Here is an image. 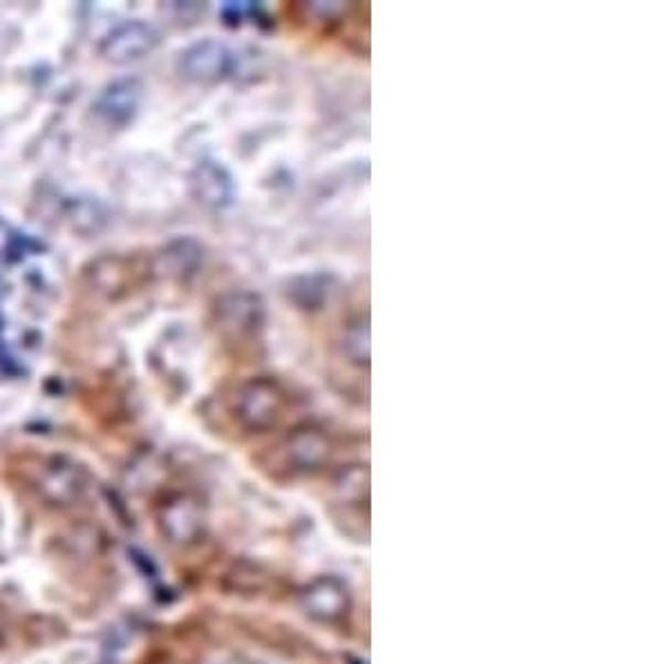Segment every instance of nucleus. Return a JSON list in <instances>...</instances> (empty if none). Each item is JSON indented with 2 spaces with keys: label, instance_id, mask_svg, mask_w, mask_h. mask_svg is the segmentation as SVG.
Segmentation results:
<instances>
[{
  "label": "nucleus",
  "instance_id": "2",
  "mask_svg": "<svg viewBox=\"0 0 671 664\" xmlns=\"http://www.w3.org/2000/svg\"><path fill=\"white\" fill-rule=\"evenodd\" d=\"M34 488L47 506L70 508L86 496L88 472L74 461L50 459L41 465L34 479Z\"/></svg>",
  "mask_w": 671,
  "mask_h": 664
},
{
  "label": "nucleus",
  "instance_id": "5",
  "mask_svg": "<svg viewBox=\"0 0 671 664\" xmlns=\"http://www.w3.org/2000/svg\"><path fill=\"white\" fill-rule=\"evenodd\" d=\"M224 309V329H228L233 336L244 339L254 336L256 329L263 322V309L256 298L251 296H233L228 302L222 304Z\"/></svg>",
  "mask_w": 671,
  "mask_h": 664
},
{
  "label": "nucleus",
  "instance_id": "3",
  "mask_svg": "<svg viewBox=\"0 0 671 664\" xmlns=\"http://www.w3.org/2000/svg\"><path fill=\"white\" fill-rule=\"evenodd\" d=\"M157 526L161 535L178 546L193 544L202 533V511L189 494H173L159 506Z\"/></svg>",
  "mask_w": 671,
  "mask_h": 664
},
{
  "label": "nucleus",
  "instance_id": "1",
  "mask_svg": "<svg viewBox=\"0 0 671 664\" xmlns=\"http://www.w3.org/2000/svg\"><path fill=\"white\" fill-rule=\"evenodd\" d=\"M289 403V392L274 378L244 381L231 394L233 417L248 432L274 428L285 417Z\"/></svg>",
  "mask_w": 671,
  "mask_h": 664
},
{
  "label": "nucleus",
  "instance_id": "4",
  "mask_svg": "<svg viewBox=\"0 0 671 664\" xmlns=\"http://www.w3.org/2000/svg\"><path fill=\"white\" fill-rule=\"evenodd\" d=\"M182 67H184V74L193 81H200V83L217 81L228 67V52L220 43L206 41V43L191 47L184 54Z\"/></svg>",
  "mask_w": 671,
  "mask_h": 664
},
{
  "label": "nucleus",
  "instance_id": "7",
  "mask_svg": "<svg viewBox=\"0 0 671 664\" xmlns=\"http://www.w3.org/2000/svg\"><path fill=\"white\" fill-rule=\"evenodd\" d=\"M343 352L356 367H368L370 361V329L368 320H356L345 329L343 336Z\"/></svg>",
  "mask_w": 671,
  "mask_h": 664
},
{
  "label": "nucleus",
  "instance_id": "6",
  "mask_svg": "<svg viewBox=\"0 0 671 664\" xmlns=\"http://www.w3.org/2000/svg\"><path fill=\"white\" fill-rule=\"evenodd\" d=\"M327 452V439L318 430H298L285 443V457L296 470L313 468Z\"/></svg>",
  "mask_w": 671,
  "mask_h": 664
}]
</instances>
